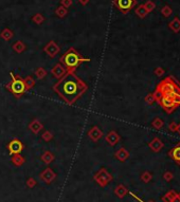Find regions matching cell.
<instances>
[{
  "label": "cell",
  "instance_id": "6da1fadb",
  "mask_svg": "<svg viewBox=\"0 0 180 202\" xmlns=\"http://www.w3.org/2000/svg\"><path fill=\"white\" fill-rule=\"evenodd\" d=\"M54 92L68 105L75 104L88 90V86L74 72H67L53 85Z\"/></svg>",
  "mask_w": 180,
  "mask_h": 202
},
{
  "label": "cell",
  "instance_id": "7a4b0ae2",
  "mask_svg": "<svg viewBox=\"0 0 180 202\" xmlns=\"http://www.w3.org/2000/svg\"><path fill=\"white\" fill-rule=\"evenodd\" d=\"M90 60V58L83 57L74 48H69L61 57L59 62L64 65L67 72H74L82 62H89Z\"/></svg>",
  "mask_w": 180,
  "mask_h": 202
},
{
  "label": "cell",
  "instance_id": "3957f363",
  "mask_svg": "<svg viewBox=\"0 0 180 202\" xmlns=\"http://www.w3.org/2000/svg\"><path fill=\"white\" fill-rule=\"evenodd\" d=\"M10 75H11L12 80L7 86V89L11 91L14 96L19 99L27 92V87L26 84H24V80L19 75H15L13 72H10Z\"/></svg>",
  "mask_w": 180,
  "mask_h": 202
},
{
  "label": "cell",
  "instance_id": "277c9868",
  "mask_svg": "<svg viewBox=\"0 0 180 202\" xmlns=\"http://www.w3.org/2000/svg\"><path fill=\"white\" fill-rule=\"evenodd\" d=\"M113 5L117 7V9L119 10V11L126 14L127 12H129L130 10L134 8V5H136V0H115V1H113Z\"/></svg>",
  "mask_w": 180,
  "mask_h": 202
},
{
  "label": "cell",
  "instance_id": "5b68a950",
  "mask_svg": "<svg viewBox=\"0 0 180 202\" xmlns=\"http://www.w3.org/2000/svg\"><path fill=\"white\" fill-rule=\"evenodd\" d=\"M94 180H96L101 186H105L107 183L112 180V177L107 172V170L105 169V168H102V169H100L94 175Z\"/></svg>",
  "mask_w": 180,
  "mask_h": 202
},
{
  "label": "cell",
  "instance_id": "8992f818",
  "mask_svg": "<svg viewBox=\"0 0 180 202\" xmlns=\"http://www.w3.org/2000/svg\"><path fill=\"white\" fill-rule=\"evenodd\" d=\"M8 149L10 151V155H19L24 149V144L18 139H14L8 144Z\"/></svg>",
  "mask_w": 180,
  "mask_h": 202
},
{
  "label": "cell",
  "instance_id": "52a82bcc",
  "mask_svg": "<svg viewBox=\"0 0 180 202\" xmlns=\"http://www.w3.org/2000/svg\"><path fill=\"white\" fill-rule=\"evenodd\" d=\"M43 51L46 52V53L48 54V55L50 56L51 58H54L55 56L58 54L59 47L57 46V43H55V41L51 40V41H49V43H47L46 46H45V48H43Z\"/></svg>",
  "mask_w": 180,
  "mask_h": 202
},
{
  "label": "cell",
  "instance_id": "ba28073f",
  "mask_svg": "<svg viewBox=\"0 0 180 202\" xmlns=\"http://www.w3.org/2000/svg\"><path fill=\"white\" fill-rule=\"evenodd\" d=\"M66 73H67V70H66V68L64 67V65L61 64L59 62H57V64L52 68V70H51V74H52L54 77L58 78V80L61 77H63Z\"/></svg>",
  "mask_w": 180,
  "mask_h": 202
},
{
  "label": "cell",
  "instance_id": "9c48e42d",
  "mask_svg": "<svg viewBox=\"0 0 180 202\" xmlns=\"http://www.w3.org/2000/svg\"><path fill=\"white\" fill-rule=\"evenodd\" d=\"M160 103L165 109H169V111H172V109L175 108L176 106L179 104L178 102H176L175 99H173L172 97H169V96H162L160 99Z\"/></svg>",
  "mask_w": 180,
  "mask_h": 202
},
{
  "label": "cell",
  "instance_id": "30bf717a",
  "mask_svg": "<svg viewBox=\"0 0 180 202\" xmlns=\"http://www.w3.org/2000/svg\"><path fill=\"white\" fill-rule=\"evenodd\" d=\"M55 177H56V174L49 167L46 168V169L40 174V179L43 181H45L46 183H51L55 179Z\"/></svg>",
  "mask_w": 180,
  "mask_h": 202
},
{
  "label": "cell",
  "instance_id": "8fae6325",
  "mask_svg": "<svg viewBox=\"0 0 180 202\" xmlns=\"http://www.w3.org/2000/svg\"><path fill=\"white\" fill-rule=\"evenodd\" d=\"M88 137L89 139L91 141H93V142H98L103 137V132L100 130V128H99L98 126H93L88 131Z\"/></svg>",
  "mask_w": 180,
  "mask_h": 202
},
{
  "label": "cell",
  "instance_id": "7c38bea8",
  "mask_svg": "<svg viewBox=\"0 0 180 202\" xmlns=\"http://www.w3.org/2000/svg\"><path fill=\"white\" fill-rule=\"evenodd\" d=\"M120 140V136L115 131H109L106 136V142L111 146H115Z\"/></svg>",
  "mask_w": 180,
  "mask_h": 202
},
{
  "label": "cell",
  "instance_id": "4fadbf2b",
  "mask_svg": "<svg viewBox=\"0 0 180 202\" xmlns=\"http://www.w3.org/2000/svg\"><path fill=\"white\" fill-rule=\"evenodd\" d=\"M29 128H30V130L32 131V132L38 133L39 131H40L41 129L43 128V124H41V123L39 122L38 120H33L32 122L29 124Z\"/></svg>",
  "mask_w": 180,
  "mask_h": 202
},
{
  "label": "cell",
  "instance_id": "5bb4252c",
  "mask_svg": "<svg viewBox=\"0 0 180 202\" xmlns=\"http://www.w3.org/2000/svg\"><path fill=\"white\" fill-rule=\"evenodd\" d=\"M171 157L175 160L176 163L180 164V145H177L175 148H173L169 153Z\"/></svg>",
  "mask_w": 180,
  "mask_h": 202
},
{
  "label": "cell",
  "instance_id": "9a60e30c",
  "mask_svg": "<svg viewBox=\"0 0 180 202\" xmlns=\"http://www.w3.org/2000/svg\"><path fill=\"white\" fill-rule=\"evenodd\" d=\"M12 48H13V50L16 52V53H22V52L26 50V45H24L21 40H17L13 43Z\"/></svg>",
  "mask_w": 180,
  "mask_h": 202
},
{
  "label": "cell",
  "instance_id": "2e32d148",
  "mask_svg": "<svg viewBox=\"0 0 180 202\" xmlns=\"http://www.w3.org/2000/svg\"><path fill=\"white\" fill-rule=\"evenodd\" d=\"M0 36H1V38H3L5 40L9 41L11 40L12 38L14 37V33L12 30H10V29H5V30L1 32V34H0Z\"/></svg>",
  "mask_w": 180,
  "mask_h": 202
},
{
  "label": "cell",
  "instance_id": "e0dca14e",
  "mask_svg": "<svg viewBox=\"0 0 180 202\" xmlns=\"http://www.w3.org/2000/svg\"><path fill=\"white\" fill-rule=\"evenodd\" d=\"M176 199H177V194L174 191H169V193L162 198L163 202H175Z\"/></svg>",
  "mask_w": 180,
  "mask_h": 202
},
{
  "label": "cell",
  "instance_id": "ac0fdd59",
  "mask_svg": "<svg viewBox=\"0 0 180 202\" xmlns=\"http://www.w3.org/2000/svg\"><path fill=\"white\" fill-rule=\"evenodd\" d=\"M115 158L119 159L120 161L124 162L128 158V153L124 148H121V149H119L117 153H115Z\"/></svg>",
  "mask_w": 180,
  "mask_h": 202
},
{
  "label": "cell",
  "instance_id": "d6986e66",
  "mask_svg": "<svg viewBox=\"0 0 180 202\" xmlns=\"http://www.w3.org/2000/svg\"><path fill=\"white\" fill-rule=\"evenodd\" d=\"M24 80V84H26V87H27V91L31 90V89L35 86V84H36V83H35V80L33 78V76H31V75L27 76Z\"/></svg>",
  "mask_w": 180,
  "mask_h": 202
},
{
  "label": "cell",
  "instance_id": "ffe728a7",
  "mask_svg": "<svg viewBox=\"0 0 180 202\" xmlns=\"http://www.w3.org/2000/svg\"><path fill=\"white\" fill-rule=\"evenodd\" d=\"M41 160L46 164H50L51 162L54 160V156H53V153H50V151H45V153L41 156Z\"/></svg>",
  "mask_w": 180,
  "mask_h": 202
},
{
  "label": "cell",
  "instance_id": "44dd1931",
  "mask_svg": "<svg viewBox=\"0 0 180 202\" xmlns=\"http://www.w3.org/2000/svg\"><path fill=\"white\" fill-rule=\"evenodd\" d=\"M115 195H117L118 197L123 198L124 196L127 194V189L124 187V185H118L117 188L115 189Z\"/></svg>",
  "mask_w": 180,
  "mask_h": 202
},
{
  "label": "cell",
  "instance_id": "7402d4cb",
  "mask_svg": "<svg viewBox=\"0 0 180 202\" xmlns=\"http://www.w3.org/2000/svg\"><path fill=\"white\" fill-rule=\"evenodd\" d=\"M12 162H13L15 165H17V166H20V165H22V164L24 163V157H21L20 156V153L19 155H13L12 156Z\"/></svg>",
  "mask_w": 180,
  "mask_h": 202
},
{
  "label": "cell",
  "instance_id": "603a6c76",
  "mask_svg": "<svg viewBox=\"0 0 180 202\" xmlns=\"http://www.w3.org/2000/svg\"><path fill=\"white\" fill-rule=\"evenodd\" d=\"M47 73H48V72L43 69V68H41V67H39V68H37V69L35 70V75L37 76L38 80H43V78H45L47 76Z\"/></svg>",
  "mask_w": 180,
  "mask_h": 202
},
{
  "label": "cell",
  "instance_id": "cb8c5ba5",
  "mask_svg": "<svg viewBox=\"0 0 180 202\" xmlns=\"http://www.w3.org/2000/svg\"><path fill=\"white\" fill-rule=\"evenodd\" d=\"M67 13H68L67 9L64 8V7H62V5H59V7L55 10V14H56L59 18H64L66 15H67Z\"/></svg>",
  "mask_w": 180,
  "mask_h": 202
},
{
  "label": "cell",
  "instance_id": "d4e9b609",
  "mask_svg": "<svg viewBox=\"0 0 180 202\" xmlns=\"http://www.w3.org/2000/svg\"><path fill=\"white\" fill-rule=\"evenodd\" d=\"M32 21L35 22L36 24H41L43 21H45V17H43L41 14H35L34 16L32 17Z\"/></svg>",
  "mask_w": 180,
  "mask_h": 202
},
{
  "label": "cell",
  "instance_id": "484cf974",
  "mask_svg": "<svg viewBox=\"0 0 180 202\" xmlns=\"http://www.w3.org/2000/svg\"><path fill=\"white\" fill-rule=\"evenodd\" d=\"M41 138H43V140H45V141H50V140H52L53 134L50 132V131L47 130V131H45V132L43 133V136H41Z\"/></svg>",
  "mask_w": 180,
  "mask_h": 202
},
{
  "label": "cell",
  "instance_id": "4316f807",
  "mask_svg": "<svg viewBox=\"0 0 180 202\" xmlns=\"http://www.w3.org/2000/svg\"><path fill=\"white\" fill-rule=\"evenodd\" d=\"M72 5H73L72 0H62V7L66 8V9H69Z\"/></svg>",
  "mask_w": 180,
  "mask_h": 202
},
{
  "label": "cell",
  "instance_id": "83f0119b",
  "mask_svg": "<svg viewBox=\"0 0 180 202\" xmlns=\"http://www.w3.org/2000/svg\"><path fill=\"white\" fill-rule=\"evenodd\" d=\"M150 179H152V175H150V172H144V174L142 175V180H143L144 182H150Z\"/></svg>",
  "mask_w": 180,
  "mask_h": 202
},
{
  "label": "cell",
  "instance_id": "f1b7e54d",
  "mask_svg": "<svg viewBox=\"0 0 180 202\" xmlns=\"http://www.w3.org/2000/svg\"><path fill=\"white\" fill-rule=\"evenodd\" d=\"M136 13H137L138 15L140 16V17H143V16L145 15L146 12L144 11V8L143 7H140V8H138V10L136 11Z\"/></svg>",
  "mask_w": 180,
  "mask_h": 202
},
{
  "label": "cell",
  "instance_id": "f546056e",
  "mask_svg": "<svg viewBox=\"0 0 180 202\" xmlns=\"http://www.w3.org/2000/svg\"><path fill=\"white\" fill-rule=\"evenodd\" d=\"M27 184L29 185V187H33V186H35V184H36V181H34L32 178H31L27 181Z\"/></svg>",
  "mask_w": 180,
  "mask_h": 202
},
{
  "label": "cell",
  "instance_id": "4dcf8cb0",
  "mask_svg": "<svg viewBox=\"0 0 180 202\" xmlns=\"http://www.w3.org/2000/svg\"><path fill=\"white\" fill-rule=\"evenodd\" d=\"M172 178H173V175H172L171 172H165L164 174V179L166 181H171Z\"/></svg>",
  "mask_w": 180,
  "mask_h": 202
},
{
  "label": "cell",
  "instance_id": "1f68e13d",
  "mask_svg": "<svg viewBox=\"0 0 180 202\" xmlns=\"http://www.w3.org/2000/svg\"><path fill=\"white\" fill-rule=\"evenodd\" d=\"M78 2H80L82 5H86L87 3L89 2V0H78Z\"/></svg>",
  "mask_w": 180,
  "mask_h": 202
},
{
  "label": "cell",
  "instance_id": "d6a6232c",
  "mask_svg": "<svg viewBox=\"0 0 180 202\" xmlns=\"http://www.w3.org/2000/svg\"><path fill=\"white\" fill-rule=\"evenodd\" d=\"M177 198H178V199L180 200V194H178V195H177Z\"/></svg>",
  "mask_w": 180,
  "mask_h": 202
}]
</instances>
